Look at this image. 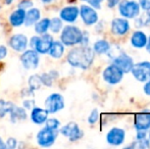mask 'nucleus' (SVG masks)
Segmentation results:
<instances>
[{"mask_svg": "<svg viewBox=\"0 0 150 149\" xmlns=\"http://www.w3.org/2000/svg\"><path fill=\"white\" fill-rule=\"evenodd\" d=\"M95 52L89 46L80 45L71 48L67 54V61L71 68L88 70L94 61Z\"/></svg>", "mask_w": 150, "mask_h": 149, "instance_id": "1", "label": "nucleus"}, {"mask_svg": "<svg viewBox=\"0 0 150 149\" xmlns=\"http://www.w3.org/2000/svg\"><path fill=\"white\" fill-rule=\"evenodd\" d=\"M83 31L77 26L69 24L63 26L59 33V40L65 47H74L81 43Z\"/></svg>", "mask_w": 150, "mask_h": 149, "instance_id": "2", "label": "nucleus"}, {"mask_svg": "<svg viewBox=\"0 0 150 149\" xmlns=\"http://www.w3.org/2000/svg\"><path fill=\"white\" fill-rule=\"evenodd\" d=\"M53 41V35L49 32L42 35L36 34L29 39V48L36 50L40 55H47Z\"/></svg>", "mask_w": 150, "mask_h": 149, "instance_id": "3", "label": "nucleus"}, {"mask_svg": "<svg viewBox=\"0 0 150 149\" xmlns=\"http://www.w3.org/2000/svg\"><path fill=\"white\" fill-rule=\"evenodd\" d=\"M58 136H59L58 130H51L43 126V128H41L36 134V143L39 147L49 148L54 145Z\"/></svg>", "mask_w": 150, "mask_h": 149, "instance_id": "4", "label": "nucleus"}, {"mask_svg": "<svg viewBox=\"0 0 150 149\" xmlns=\"http://www.w3.org/2000/svg\"><path fill=\"white\" fill-rule=\"evenodd\" d=\"M107 53H108V55L110 56V58L112 59V64H115L117 66H119L120 70L124 72V74L131 72L133 66H134V62H133V59L128 54L122 52V50L119 49L117 47V51H113L111 46Z\"/></svg>", "mask_w": 150, "mask_h": 149, "instance_id": "5", "label": "nucleus"}, {"mask_svg": "<svg viewBox=\"0 0 150 149\" xmlns=\"http://www.w3.org/2000/svg\"><path fill=\"white\" fill-rule=\"evenodd\" d=\"M20 54V61L24 70L35 71L39 68L41 64V55L36 50L28 48Z\"/></svg>", "mask_w": 150, "mask_h": 149, "instance_id": "6", "label": "nucleus"}, {"mask_svg": "<svg viewBox=\"0 0 150 149\" xmlns=\"http://www.w3.org/2000/svg\"><path fill=\"white\" fill-rule=\"evenodd\" d=\"M65 106L64 97L58 92L49 94L44 100V107L49 114H55L61 112Z\"/></svg>", "mask_w": 150, "mask_h": 149, "instance_id": "7", "label": "nucleus"}, {"mask_svg": "<svg viewBox=\"0 0 150 149\" xmlns=\"http://www.w3.org/2000/svg\"><path fill=\"white\" fill-rule=\"evenodd\" d=\"M59 135L67 138L71 142H76L82 139L84 136V132L80 129L79 125L75 121H69L59 128Z\"/></svg>", "mask_w": 150, "mask_h": 149, "instance_id": "8", "label": "nucleus"}, {"mask_svg": "<svg viewBox=\"0 0 150 149\" xmlns=\"http://www.w3.org/2000/svg\"><path fill=\"white\" fill-rule=\"evenodd\" d=\"M7 46L16 53H22L29 48V38L24 33H14L8 38Z\"/></svg>", "mask_w": 150, "mask_h": 149, "instance_id": "9", "label": "nucleus"}, {"mask_svg": "<svg viewBox=\"0 0 150 149\" xmlns=\"http://www.w3.org/2000/svg\"><path fill=\"white\" fill-rule=\"evenodd\" d=\"M119 12L126 18H135L140 13V6L139 3L133 0H120Z\"/></svg>", "mask_w": 150, "mask_h": 149, "instance_id": "10", "label": "nucleus"}, {"mask_svg": "<svg viewBox=\"0 0 150 149\" xmlns=\"http://www.w3.org/2000/svg\"><path fill=\"white\" fill-rule=\"evenodd\" d=\"M102 77L106 83L110 84V85H115V84H119L122 80L124 72L120 70L119 66L111 64L110 66H108L103 71Z\"/></svg>", "mask_w": 150, "mask_h": 149, "instance_id": "11", "label": "nucleus"}, {"mask_svg": "<svg viewBox=\"0 0 150 149\" xmlns=\"http://www.w3.org/2000/svg\"><path fill=\"white\" fill-rule=\"evenodd\" d=\"M79 16H81V20L86 26H93L98 22V14H97L95 8L90 5H83L79 8Z\"/></svg>", "mask_w": 150, "mask_h": 149, "instance_id": "12", "label": "nucleus"}, {"mask_svg": "<svg viewBox=\"0 0 150 149\" xmlns=\"http://www.w3.org/2000/svg\"><path fill=\"white\" fill-rule=\"evenodd\" d=\"M131 72L139 82H146L150 78V62L143 61L134 64Z\"/></svg>", "mask_w": 150, "mask_h": 149, "instance_id": "13", "label": "nucleus"}, {"mask_svg": "<svg viewBox=\"0 0 150 149\" xmlns=\"http://www.w3.org/2000/svg\"><path fill=\"white\" fill-rule=\"evenodd\" d=\"M29 117H30L31 121L34 125L42 127V126H44V124L47 121L48 117H49V113L45 109V107H40V106L35 105L30 110Z\"/></svg>", "mask_w": 150, "mask_h": 149, "instance_id": "14", "label": "nucleus"}, {"mask_svg": "<svg viewBox=\"0 0 150 149\" xmlns=\"http://www.w3.org/2000/svg\"><path fill=\"white\" fill-rule=\"evenodd\" d=\"M25 18H26V10L20 7L13 9L7 16V23L11 28L18 29L25 24Z\"/></svg>", "mask_w": 150, "mask_h": 149, "instance_id": "15", "label": "nucleus"}, {"mask_svg": "<svg viewBox=\"0 0 150 149\" xmlns=\"http://www.w3.org/2000/svg\"><path fill=\"white\" fill-rule=\"evenodd\" d=\"M59 18L63 23L74 24L79 18V7L75 5L64 6L59 10Z\"/></svg>", "mask_w": 150, "mask_h": 149, "instance_id": "16", "label": "nucleus"}, {"mask_svg": "<svg viewBox=\"0 0 150 149\" xmlns=\"http://www.w3.org/2000/svg\"><path fill=\"white\" fill-rule=\"evenodd\" d=\"M126 133L120 128H112L109 130V132L106 135V141L108 144L113 146H119L120 144L124 143Z\"/></svg>", "mask_w": 150, "mask_h": 149, "instance_id": "17", "label": "nucleus"}, {"mask_svg": "<svg viewBox=\"0 0 150 149\" xmlns=\"http://www.w3.org/2000/svg\"><path fill=\"white\" fill-rule=\"evenodd\" d=\"M41 18H42L41 9L33 6V7L26 10V18H25L24 26L26 27V28H31V27H33Z\"/></svg>", "mask_w": 150, "mask_h": 149, "instance_id": "18", "label": "nucleus"}, {"mask_svg": "<svg viewBox=\"0 0 150 149\" xmlns=\"http://www.w3.org/2000/svg\"><path fill=\"white\" fill-rule=\"evenodd\" d=\"M130 30V24L125 18H115L111 22V32L117 36H122Z\"/></svg>", "mask_w": 150, "mask_h": 149, "instance_id": "19", "label": "nucleus"}, {"mask_svg": "<svg viewBox=\"0 0 150 149\" xmlns=\"http://www.w3.org/2000/svg\"><path fill=\"white\" fill-rule=\"evenodd\" d=\"M28 110L25 109L23 106L14 105V107L9 112V121L11 124H18L21 121H25L28 119Z\"/></svg>", "mask_w": 150, "mask_h": 149, "instance_id": "20", "label": "nucleus"}, {"mask_svg": "<svg viewBox=\"0 0 150 149\" xmlns=\"http://www.w3.org/2000/svg\"><path fill=\"white\" fill-rule=\"evenodd\" d=\"M65 52V46L60 42V40H55L54 39L53 43H52L51 47H50L49 51H48L47 55L52 59H60Z\"/></svg>", "mask_w": 150, "mask_h": 149, "instance_id": "21", "label": "nucleus"}, {"mask_svg": "<svg viewBox=\"0 0 150 149\" xmlns=\"http://www.w3.org/2000/svg\"><path fill=\"white\" fill-rule=\"evenodd\" d=\"M135 128L137 130L147 131L150 129V112H141L135 117Z\"/></svg>", "mask_w": 150, "mask_h": 149, "instance_id": "22", "label": "nucleus"}, {"mask_svg": "<svg viewBox=\"0 0 150 149\" xmlns=\"http://www.w3.org/2000/svg\"><path fill=\"white\" fill-rule=\"evenodd\" d=\"M49 26H50V18L45 16V18H41L35 25L33 26L34 32L37 35H42L45 33L49 32Z\"/></svg>", "mask_w": 150, "mask_h": 149, "instance_id": "23", "label": "nucleus"}, {"mask_svg": "<svg viewBox=\"0 0 150 149\" xmlns=\"http://www.w3.org/2000/svg\"><path fill=\"white\" fill-rule=\"evenodd\" d=\"M131 43L135 48H143L146 46L147 43V36L145 33L141 31H137L132 35L131 38Z\"/></svg>", "mask_w": 150, "mask_h": 149, "instance_id": "24", "label": "nucleus"}, {"mask_svg": "<svg viewBox=\"0 0 150 149\" xmlns=\"http://www.w3.org/2000/svg\"><path fill=\"white\" fill-rule=\"evenodd\" d=\"M109 48H110V44L106 40H98L94 43L92 49L97 54H104L108 52Z\"/></svg>", "mask_w": 150, "mask_h": 149, "instance_id": "25", "label": "nucleus"}, {"mask_svg": "<svg viewBox=\"0 0 150 149\" xmlns=\"http://www.w3.org/2000/svg\"><path fill=\"white\" fill-rule=\"evenodd\" d=\"M14 105H16V103H13L12 101L0 99V119H4L6 115L9 114Z\"/></svg>", "mask_w": 150, "mask_h": 149, "instance_id": "26", "label": "nucleus"}, {"mask_svg": "<svg viewBox=\"0 0 150 149\" xmlns=\"http://www.w3.org/2000/svg\"><path fill=\"white\" fill-rule=\"evenodd\" d=\"M62 28H63V22L61 20L59 16H54V18H50L49 31L52 35L59 34Z\"/></svg>", "mask_w": 150, "mask_h": 149, "instance_id": "27", "label": "nucleus"}, {"mask_svg": "<svg viewBox=\"0 0 150 149\" xmlns=\"http://www.w3.org/2000/svg\"><path fill=\"white\" fill-rule=\"evenodd\" d=\"M28 87L32 89L33 91H37V90L41 89L42 86L41 78H40V74H33L30 75L28 78Z\"/></svg>", "mask_w": 150, "mask_h": 149, "instance_id": "28", "label": "nucleus"}, {"mask_svg": "<svg viewBox=\"0 0 150 149\" xmlns=\"http://www.w3.org/2000/svg\"><path fill=\"white\" fill-rule=\"evenodd\" d=\"M40 78H41L42 86H43V87L50 88L53 86V83L55 82L51 78V76L48 74V72H44V73H42V74H40Z\"/></svg>", "mask_w": 150, "mask_h": 149, "instance_id": "29", "label": "nucleus"}, {"mask_svg": "<svg viewBox=\"0 0 150 149\" xmlns=\"http://www.w3.org/2000/svg\"><path fill=\"white\" fill-rule=\"evenodd\" d=\"M44 126L51 130H59L60 126H61V123L58 119L56 117H48L47 121H45Z\"/></svg>", "mask_w": 150, "mask_h": 149, "instance_id": "30", "label": "nucleus"}, {"mask_svg": "<svg viewBox=\"0 0 150 149\" xmlns=\"http://www.w3.org/2000/svg\"><path fill=\"white\" fill-rule=\"evenodd\" d=\"M36 105V101L33 97L30 98H24V100L22 101V106L26 110H31L34 106Z\"/></svg>", "mask_w": 150, "mask_h": 149, "instance_id": "31", "label": "nucleus"}, {"mask_svg": "<svg viewBox=\"0 0 150 149\" xmlns=\"http://www.w3.org/2000/svg\"><path fill=\"white\" fill-rule=\"evenodd\" d=\"M6 149H16L18 147V140L14 137H8L5 140Z\"/></svg>", "mask_w": 150, "mask_h": 149, "instance_id": "32", "label": "nucleus"}, {"mask_svg": "<svg viewBox=\"0 0 150 149\" xmlns=\"http://www.w3.org/2000/svg\"><path fill=\"white\" fill-rule=\"evenodd\" d=\"M34 6V1L33 0H20L16 4V7H20L22 9H29V8Z\"/></svg>", "mask_w": 150, "mask_h": 149, "instance_id": "33", "label": "nucleus"}, {"mask_svg": "<svg viewBox=\"0 0 150 149\" xmlns=\"http://www.w3.org/2000/svg\"><path fill=\"white\" fill-rule=\"evenodd\" d=\"M99 119V112L98 110L95 108V109H93L92 112H90L89 117H88V123L90 124V125H94V124H96L97 121H98Z\"/></svg>", "mask_w": 150, "mask_h": 149, "instance_id": "34", "label": "nucleus"}, {"mask_svg": "<svg viewBox=\"0 0 150 149\" xmlns=\"http://www.w3.org/2000/svg\"><path fill=\"white\" fill-rule=\"evenodd\" d=\"M132 146L133 147H139V148H149L150 143H149V140H147L146 138H145V139L137 140Z\"/></svg>", "mask_w": 150, "mask_h": 149, "instance_id": "35", "label": "nucleus"}, {"mask_svg": "<svg viewBox=\"0 0 150 149\" xmlns=\"http://www.w3.org/2000/svg\"><path fill=\"white\" fill-rule=\"evenodd\" d=\"M82 1L86 2L88 5L92 6V7L95 8V9H100L103 0H82Z\"/></svg>", "mask_w": 150, "mask_h": 149, "instance_id": "36", "label": "nucleus"}, {"mask_svg": "<svg viewBox=\"0 0 150 149\" xmlns=\"http://www.w3.org/2000/svg\"><path fill=\"white\" fill-rule=\"evenodd\" d=\"M35 96V91H33L29 87L24 88V89L21 91V97L22 98H30Z\"/></svg>", "mask_w": 150, "mask_h": 149, "instance_id": "37", "label": "nucleus"}, {"mask_svg": "<svg viewBox=\"0 0 150 149\" xmlns=\"http://www.w3.org/2000/svg\"><path fill=\"white\" fill-rule=\"evenodd\" d=\"M8 55V47L4 44L0 45V61L6 58V56Z\"/></svg>", "mask_w": 150, "mask_h": 149, "instance_id": "38", "label": "nucleus"}, {"mask_svg": "<svg viewBox=\"0 0 150 149\" xmlns=\"http://www.w3.org/2000/svg\"><path fill=\"white\" fill-rule=\"evenodd\" d=\"M80 45H83V46H88L89 45V33L84 31L83 35H82V40H81V43Z\"/></svg>", "mask_w": 150, "mask_h": 149, "instance_id": "39", "label": "nucleus"}, {"mask_svg": "<svg viewBox=\"0 0 150 149\" xmlns=\"http://www.w3.org/2000/svg\"><path fill=\"white\" fill-rule=\"evenodd\" d=\"M139 6L143 10H150V0H139Z\"/></svg>", "mask_w": 150, "mask_h": 149, "instance_id": "40", "label": "nucleus"}, {"mask_svg": "<svg viewBox=\"0 0 150 149\" xmlns=\"http://www.w3.org/2000/svg\"><path fill=\"white\" fill-rule=\"evenodd\" d=\"M48 74L51 76V78L54 80V81H56V80L59 78V72H58L57 70H54V68H52V70L48 71Z\"/></svg>", "mask_w": 150, "mask_h": 149, "instance_id": "41", "label": "nucleus"}, {"mask_svg": "<svg viewBox=\"0 0 150 149\" xmlns=\"http://www.w3.org/2000/svg\"><path fill=\"white\" fill-rule=\"evenodd\" d=\"M147 136L146 132L145 131H142V130H138V133L136 135V139L137 140H141V139H145Z\"/></svg>", "mask_w": 150, "mask_h": 149, "instance_id": "42", "label": "nucleus"}, {"mask_svg": "<svg viewBox=\"0 0 150 149\" xmlns=\"http://www.w3.org/2000/svg\"><path fill=\"white\" fill-rule=\"evenodd\" d=\"M143 90H144V92L147 94V95H150V78L146 81V84H145Z\"/></svg>", "mask_w": 150, "mask_h": 149, "instance_id": "43", "label": "nucleus"}, {"mask_svg": "<svg viewBox=\"0 0 150 149\" xmlns=\"http://www.w3.org/2000/svg\"><path fill=\"white\" fill-rule=\"evenodd\" d=\"M120 0H107V4H108L109 7H115L120 3Z\"/></svg>", "mask_w": 150, "mask_h": 149, "instance_id": "44", "label": "nucleus"}, {"mask_svg": "<svg viewBox=\"0 0 150 149\" xmlns=\"http://www.w3.org/2000/svg\"><path fill=\"white\" fill-rule=\"evenodd\" d=\"M0 149H6L5 147V141L3 140V138L0 136Z\"/></svg>", "mask_w": 150, "mask_h": 149, "instance_id": "45", "label": "nucleus"}, {"mask_svg": "<svg viewBox=\"0 0 150 149\" xmlns=\"http://www.w3.org/2000/svg\"><path fill=\"white\" fill-rule=\"evenodd\" d=\"M41 1V3H43V4H51V3H53L55 0H40Z\"/></svg>", "mask_w": 150, "mask_h": 149, "instance_id": "46", "label": "nucleus"}, {"mask_svg": "<svg viewBox=\"0 0 150 149\" xmlns=\"http://www.w3.org/2000/svg\"><path fill=\"white\" fill-rule=\"evenodd\" d=\"M14 1H16V0H3L4 4H6V5H11Z\"/></svg>", "mask_w": 150, "mask_h": 149, "instance_id": "47", "label": "nucleus"}, {"mask_svg": "<svg viewBox=\"0 0 150 149\" xmlns=\"http://www.w3.org/2000/svg\"><path fill=\"white\" fill-rule=\"evenodd\" d=\"M146 49L148 51V53H150V37L147 39V43H146Z\"/></svg>", "mask_w": 150, "mask_h": 149, "instance_id": "48", "label": "nucleus"}, {"mask_svg": "<svg viewBox=\"0 0 150 149\" xmlns=\"http://www.w3.org/2000/svg\"><path fill=\"white\" fill-rule=\"evenodd\" d=\"M1 9H2V4L0 3V11H1Z\"/></svg>", "mask_w": 150, "mask_h": 149, "instance_id": "49", "label": "nucleus"}, {"mask_svg": "<svg viewBox=\"0 0 150 149\" xmlns=\"http://www.w3.org/2000/svg\"><path fill=\"white\" fill-rule=\"evenodd\" d=\"M1 25H2V20L0 18V26H1Z\"/></svg>", "mask_w": 150, "mask_h": 149, "instance_id": "50", "label": "nucleus"}, {"mask_svg": "<svg viewBox=\"0 0 150 149\" xmlns=\"http://www.w3.org/2000/svg\"><path fill=\"white\" fill-rule=\"evenodd\" d=\"M148 136H149V141H150V132H149V135Z\"/></svg>", "mask_w": 150, "mask_h": 149, "instance_id": "51", "label": "nucleus"}]
</instances>
